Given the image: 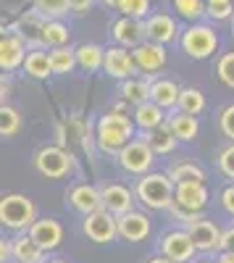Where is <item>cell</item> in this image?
<instances>
[{
  "label": "cell",
  "instance_id": "cell-46",
  "mask_svg": "<svg viewBox=\"0 0 234 263\" xmlns=\"http://www.w3.org/2000/svg\"><path fill=\"white\" fill-rule=\"evenodd\" d=\"M219 263H234V253H224V255L219 258Z\"/></svg>",
  "mask_w": 234,
  "mask_h": 263
},
{
  "label": "cell",
  "instance_id": "cell-20",
  "mask_svg": "<svg viewBox=\"0 0 234 263\" xmlns=\"http://www.w3.org/2000/svg\"><path fill=\"white\" fill-rule=\"evenodd\" d=\"M100 192H103V208L111 211L113 216L132 211V192L124 184H105Z\"/></svg>",
  "mask_w": 234,
  "mask_h": 263
},
{
  "label": "cell",
  "instance_id": "cell-4",
  "mask_svg": "<svg viewBox=\"0 0 234 263\" xmlns=\"http://www.w3.org/2000/svg\"><path fill=\"white\" fill-rule=\"evenodd\" d=\"M34 216V203L27 195H6L0 200V221L8 229H29L37 221Z\"/></svg>",
  "mask_w": 234,
  "mask_h": 263
},
{
  "label": "cell",
  "instance_id": "cell-21",
  "mask_svg": "<svg viewBox=\"0 0 234 263\" xmlns=\"http://www.w3.org/2000/svg\"><path fill=\"white\" fill-rule=\"evenodd\" d=\"M177 135H174V129L171 126H153V129H147V135H145V142L153 147V153H161V156H166V153H171L174 145H177Z\"/></svg>",
  "mask_w": 234,
  "mask_h": 263
},
{
  "label": "cell",
  "instance_id": "cell-8",
  "mask_svg": "<svg viewBox=\"0 0 234 263\" xmlns=\"http://www.w3.org/2000/svg\"><path fill=\"white\" fill-rule=\"evenodd\" d=\"M153 147L142 142V140H132V142H126L121 150H119V163L124 171H129V174H145L147 168L153 166Z\"/></svg>",
  "mask_w": 234,
  "mask_h": 263
},
{
  "label": "cell",
  "instance_id": "cell-35",
  "mask_svg": "<svg viewBox=\"0 0 234 263\" xmlns=\"http://www.w3.org/2000/svg\"><path fill=\"white\" fill-rule=\"evenodd\" d=\"M171 179L174 182H205V174L195 163H182L171 168Z\"/></svg>",
  "mask_w": 234,
  "mask_h": 263
},
{
  "label": "cell",
  "instance_id": "cell-41",
  "mask_svg": "<svg viewBox=\"0 0 234 263\" xmlns=\"http://www.w3.org/2000/svg\"><path fill=\"white\" fill-rule=\"evenodd\" d=\"M221 205H224V208L234 216V184H229V187L221 192Z\"/></svg>",
  "mask_w": 234,
  "mask_h": 263
},
{
  "label": "cell",
  "instance_id": "cell-24",
  "mask_svg": "<svg viewBox=\"0 0 234 263\" xmlns=\"http://www.w3.org/2000/svg\"><path fill=\"white\" fill-rule=\"evenodd\" d=\"M134 124L140 129H153V126H161L163 124V108L153 100H147L142 105H134Z\"/></svg>",
  "mask_w": 234,
  "mask_h": 263
},
{
  "label": "cell",
  "instance_id": "cell-47",
  "mask_svg": "<svg viewBox=\"0 0 234 263\" xmlns=\"http://www.w3.org/2000/svg\"><path fill=\"white\" fill-rule=\"evenodd\" d=\"M105 6H111V8H119V0H103Z\"/></svg>",
  "mask_w": 234,
  "mask_h": 263
},
{
  "label": "cell",
  "instance_id": "cell-14",
  "mask_svg": "<svg viewBox=\"0 0 234 263\" xmlns=\"http://www.w3.org/2000/svg\"><path fill=\"white\" fill-rule=\"evenodd\" d=\"M132 55H134V63L137 69L142 71H161L166 66V50L163 45H158V42H140L137 48H132Z\"/></svg>",
  "mask_w": 234,
  "mask_h": 263
},
{
  "label": "cell",
  "instance_id": "cell-34",
  "mask_svg": "<svg viewBox=\"0 0 234 263\" xmlns=\"http://www.w3.org/2000/svg\"><path fill=\"white\" fill-rule=\"evenodd\" d=\"M18 129H21V116L13 111V108H0V135L3 137H13L18 135Z\"/></svg>",
  "mask_w": 234,
  "mask_h": 263
},
{
  "label": "cell",
  "instance_id": "cell-6",
  "mask_svg": "<svg viewBox=\"0 0 234 263\" xmlns=\"http://www.w3.org/2000/svg\"><path fill=\"white\" fill-rule=\"evenodd\" d=\"M34 166L42 177L48 179H63L74 166L71 153H66L63 147H42L34 156Z\"/></svg>",
  "mask_w": 234,
  "mask_h": 263
},
{
  "label": "cell",
  "instance_id": "cell-31",
  "mask_svg": "<svg viewBox=\"0 0 234 263\" xmlns=\"http://www.w3.org/2000/svg\"><path fill=\"white\" fill-rule=\"evenodd\" d=\"M50 63L55 74H69L76 66V50H69L66 45L63 48H53L50 50Z\"/></svg>",
  "mask_w": 234,
  "mask_h": 263
},
{
  "label": "cell",
  "instance_id": "cell-5",
  "mask_svg": "<svg viewBox=\"0 0 234 263\" xmlns=\"http://www.w3.org/2000/svg\"><path fill=\"white\" fill-rule=\"evenodd\" d=\"M219 48V37L210 27H203V24H192L189 29H184L182 34V50L195 58V61H203L208 58L210 53H216Z\"/></svg>",
  "mask_w": 234,
  "mask_h": 263
},
{
  "label": "cell",
  "instance_id": "cell-39",
  "mask_svg": "<svg viewBox=\"0 0 234 263\" xmlns=\"http://www.w3.org/2000/svg\"><path fill=\"white\" fill-rule=\"evenodd\" d=\"M219 168L226 174L229 179H234V145H229L226 150H221V156H219Z\"/></svg>",
  "mask_w": 234,
  "mask_h": 263
},
{
  "label": "cell",
  "instance_id": "cell-32",
  "mask_svg": "<svg viewBox=\"0 0 234 263\" xmlns=\"http://www.w3.org/2000/svg\"><path fill=\"white\" fill-rule=\"evenodd\" d=\"M179 111H184V114H192V116H198L203 108H205V98H203V92L200 90H195V87H187V90H182V95H179Z\"/></svg>",
  "mask_w": 234,
  "mask_h": 263
},
{
  "label": "cell",
  "instance_id": "cell-27",
  "mask_svg": "<svg viewBox=\"0 0 234 263\" xmlns=\"http://www.w3.org/2000/svg\"><path fill=\"white\" fill-rule=\"evenodd\" d=\"M69 42V29L61 24V18H48L45 32H42V45L45 48H63Z\"/></svg>",
  "mask_w": 234,
  "mask_h": 263
},
{
  "label": "cell",
  "instance_id": "cell-45",
  "mask_svg": "<svg viewBox=\"0 0 234 263\" xmlns=\"http://www.w3.org/2000/svg\"><path fill=\"white\" fill-rule=\"evenodd\" d=\"M147 263H177V260H171V258H166V255H161V258H150Z\"/></svg>",
  "mask_w": 234,
  "mask_h": 263
},
{
  "label": "cell",
  "instance_id": "cell-3",
  "mask_svg": "<svg viewBox=\"0 0 234 263\" xmlns=\"http://www.w3.org/2000/svg\"><path fill=\"white\" fill-rule=\"evenodd\" d=\"M205 205H208L205 182H177L174 205H171V211L177 216H182L184 221H189V218H195Z\"/></svg>",
  "mask_w": 234,
  "mask_h": 263
},
{
  "label": "cell",
  "instance_id": "cell-49",
  "mask_svg": "<svg viewBox=\"0 0 234 263\" xmlns=\"http://www.w3.org/2000/svg\"><path fill=\"white\" fill-rule=\"evenodd\" d=\"M203 263H208V260H203Z\"/></svg>",
  "mask_w": 234,
  "mask_h": 263
},
{
  "label": "cell",
  "instance_id": "cell-25",
  "mask_svg": "<svg viewBox=\"0 0 234 263\" xmlns=\"http://www.w3.org/2000/svg\"><path fill=\"white\" fill-rule=\"evenodd\" d=\"M24 69H27V74L34 77V79H48L50 74H55V71H53V63H50V53H42V50H32V53L27 55Z\"/></svg>",
  "mask_w": 234,
  "mask_h": 263
},
{
  "label": "cell",
  "instance_id": "cell-2",
  "mask_svg": "<svg viewBox=\"0 0 234 263\" xmlns=\"http://www.w3.org/2000/svg\"><path fill=\"white\" fill-rule=\"evenodd\" d=\"M174 184L163 174H147L137 182V197L153 211H163L174 205Z\"/></svg>",
  "mask_w": 234,
  "mask_h": 263
},
{
  "label": "cell",
  "instance_id": "cell-17",
  "mask_svg": "<svg viewBox=\"0 0 234 263\" xmlns=\"http://www.w3.org/2000/svg\"><path fill=\"white\" fill-rule=\"evenodd\" d=\"M69 203H71L74 211H79V213L87 216V213H95V211L103 208V192L95 190V187H90V184H79V187L71 190Z\"/></svg>",
  "mask_w": 234,
  "mask_h": 263
},
{
  "label": "cell",
  "instance_id": "cell-22",
  "mask_svg": "<svg viewBox=\"0 0 234 263\" xmlns=\"http://www.w3.org/2000/svg\"><path fill=\"white\" fill-rule=\"evenodd\" d=\"M179 95H182V90L171 79H155L150 84V100L158 103L161 108H174L179 103Z\"/></svg>",
  "mask_w": 234,
  "mask_h": 263
},
{
  "label": "cell",
  "instance_id": "cell-9",
  "mask_svg": "<svg viewBox=\"0 0 234 263\" xmlns=\"http://www.w3.org/2000/svg\"><path fill=\"white\" fill-rule=\"evenodd\" d=\"M27 61V42L16 32H6L0 40V66L3 71H13Z\"/></svg>",
  "mask_w": 234,
  "mask_h": 263
},
{
  "label": "cell",
  "instance_id": "cell-40",
  "mask_svg": "<svg viewBox=\"0 0 234 263\" xmlns=\"http://www.w3.org/2000/svg\"><path fill=\"white\" fill-rule=\"evenodd\" d=\"M219 124H221V132L229 137V140H234V105H229V108H224L221 111V119H219Z\"/></svg>",
  "mask_w": 234,
  "mask_h": 263
},
{
  "label": "cell",
  "instance_id": "cell-1",
  "mask_svg": "<svg viewBox=\"0 0 234 263\" xmlns=\"http://www.w3.org/2000/svg\"><path fill=\"white\" fill-rule=\"evenodd\" d=\"M126 142H132V119L116 108L98 121V145L105 153H119Z\"/></svg>",
  "mask_w": 234,
  "mask_h": 263
},
{
  "label": "cell",
  "instance_id": "cell-15",
  "mask_svg": "<svg viewBox=\"0 0 234 263\" xmlns=\"http://www.w3.org/2000/svg\"><path fill=\"white\" fill-rule=\"evenodd\" d=\"M113 37L124 48H137L145 40V21L134 16H121L113 24Z\"/></svg>",
  "mask_w": 234,
  "mask_h": 263
},
{
  "label": "cell",
  "instance_id": "cell-13",
  "mask_svg": "<svg viewBox=\"0 0 234 263\" xmlns=\"http://www.w3.org/2000/svg\"><path fill=\"white\" fill-rule=\"evenodd\" d=\"M119 234L126 242H142V239L150 234V221H147L145 213L126 211V213L119 216Z\"/></svg>",
  "mask_w": 234,
  "mask_h": 263
},
{
  "label": "cell",
  "instance_id": "cell-18",
  "mask_svg": "<svg viewBox=\"0 0 234 263\" xmlns=\"http://www.w3.org/2000/svg\"><path fill=\"white\" fill-rule=\"evenodd\" d=\"M45 24H48V18L42 13H37V11H32V13L18 18V24L13 27V32L24 37L27 45H42V32H45Z\"/></svg>",
  "mask_w": 234,
  "mask_h": 263
},
{
  "label": "cell",
  "instance_id": "cell-38",
  "mask_svg": "<svg viewBox=\"0 0 234 263\" xmlns=\"http://www.w3.org/2000/svg\"><path fill=\"white\" fill-rule=\"evenodd\" d=\"M234 13L231 0H208V16L216 18V21H226Z\"/></svg>",
  "mask_w": 234,
  "mask_h": 263
},
{
  "label": "cell",
  "instance_id": "cell-29",
  "mask_svg": "<svg viewBox=\"0 0 234 263\" xmlns=\"http://www.w3.org/2000/svg\"><path fill=\"white\" fill-rule=\"evenodd\" d=\"M121 95L126 103H132V105H142L150 100V84H145V82H137V79H126L121 84Z\"/></svg>",
  "mask_w": 234,
  "mask_h": 263
},
{
  "label": "cell",
  "instance_id": "cell-26",
  "mask_svg": "<svg viewBox=\"0 0 234 263\" xmlns=\"http://www.w3.org/2000/svg\"><path fill=\"white\" fill-rule=\"evenodd\" d=\"M168 126H171V129H174V135H177L179 140H184V142L195 140V137H198V132H200L198 119H195L192 114H184V111H182L179 116H171Z\"/></svg>",
  "mask_w": 234,
  "mask_h": 263
},
{
  "label": "cell",
  "instance_id": "cell-7",
  "mask_svg": "<svg viewBox=\"0 0 234 263\" xmlns=\"http://www.w3.org/2000/svg\"><path fill=\"white\" fill-rule=\"evenodd\" d=\"M84 234L98 245L113 242V237L119 234V218H113V213L105 208L87 213V218H84Z\"/></svg>",
  "mask_w": 234,
  "mask_h": 263
},
{
  "label": "cell",
  "instance_id": "cell-30",
  "mask_svg": "<svg viewBox=\"0 0 234 263\" xmlns=\"http://www.w3.org/2000/svg\"><path fill=\"white\" fill-rule=\"evenodd\" d=\"M174 11H177V16L195 24L198 18H203L208 13V0H174Z\"/></svg>",
  "mask_w": 234,
  "mask_h": 263
},
{
  "label": "cell",
  "instance_id": "cell-42",
  "mask_svg": "<svg viewBox=\"0 0 234 263\" xmlns=\"http://www.w3.org/2000/svg\"><path fill=\"white\" fill-rule=\"evenodd\" d=\"M219 250L221 253H234V229H229V232L221 234V248Z\"/></svg>",
  "mask_w": 234,
  "mask_h": 263
},
{
  "label": "cell",
  "instance_id": "cell-33",
  "mask_svg": "<svg viewBox=\"0 0 234 263\" xmlns=\"http://www.w3.org/2000/svg\"><path fill=\"white\" fill-rule=\"evenodd\" d=\"M34 11L45 18H61L71 11L69 0H34Z\"/></svg>",
  "mask_w": 234,
  "mask_h": 263
},
{
  "label": "cell",
  "instance_id": "cell-44",
  "mask_svg": "<svg viewBox=\"0 0 234 263\" xmlns=\"http://www.w3.org/2000/svg\"><path fill=\"white\" fill-rule=\"evenodd\" d=\"M13 253V245H8V242H3V245H0V258H3V263L8 260V255Z\"/></svg>",
  "mask_w": 234,
  "mask_h": 263
},
{
  "label": "cell",
  "instance_id": "cell-28",
  "mask_svg": "<svg viewBox=\"0 0 234 263\" xmlns=\"http://www.w3.org/2000/svg\"><path fill=\"white\" fill-rule=\"evenodd\" d=\"M76 63L84 71H95L105 63V50L100 45H82L76 48Z\"/></svg>",
  "mask_w": 234,
  "mask_h": 263
},
{
  "label": "cell",
  "instance_id": "cell-19",
  "mask_svg": "<svg viewBox=\"0 0 234 263\" xmlns=\"http://www.w3.org/2000/svg\"><path fill=\"white\" fill-rule=\"evenodd\" d=\"M29 234L42 245V250L58 248L61 239H63V229H61V224L55 221V218H42V221H34L29 227Z\"/></svg>",
  "mask_w": 234,
  "mask_h": 263
},
{
  "label": "cell",
  "instance_id": "cell-23",
  "mask_svg": "<svg viewBox=\"0 0 234 263\" xmlns=\"http://www.w3.org/2000/svg\"><path fill=\"white\" fill-rule=\"evenodd\" d=\"M42 253H45V250H42V245L37 242L32 234L13 239V255H16L18 263H40Z\"/></svg>",
  "mask_w": 234,
  "mask_h": 263
},
{
  "label": "cell",
  "instance_id": "cell-12",
  "mask_svg": "<svg viewBox=\"0 0 234 263\" xmlns=\"http://www.w3.org/2000/svg\"><path fill=\"white\" fill-rule=\"evenodd\" d=\"M179 34L177 24L171 16L166 13H153L145 18V37L150 42H158V45H168V42H174Z\"/></svg>",
  "mask_w": 234,
  "mask_h": 263
},
{
  "label": "cell",
  "instance_id": "cell-36",
  "mask_svg": "<svg viewBox=\"0 0 234 263\" xmlns=\"http://www.w3.org/2000/svg\"><path fill=\"white\" fill-rule=\"evenodd\" d=\"M119 11H121L124 16L147 18V11H150V0H119Z\"/></svg>",
  "mask_w": 234,
  "mask_h": 263
},
{
  "label": "cell",
  "instance_id": "cell-37",
  "mask_svg": "<svg viewBox=\"0 0 234 263\" xmlns=\"http://www.w3.org/2000/svg\"><path fill=\"white\" fill-rule=\"evenodd\" d=\"M216 74H219V79H221L226 87H231V90H234V53L221 55V61H219V66H216Z\"/></svg>",
  "mask_w": 234,
  "mask_h": 263
},
{
  "label": "cell",
  "instance_id": "cell-10",
  "mask_svg": "<svg viewBox=\"0 0 234 263\" xmlns=\"http://www.w3.org/2000/svg\"><path fill=\"white\" fill-rule=\"evenodd\" d=\"M195 242H192V237H189V232H168L163 239H161V253L166 258H171L177 263H187L189 258H192L195 253Z\"/></svg>",
  "mask_w": 234,
  "mask_h": 263
},
{
  "label": "cell",
  "instance_id": "cell-43",
  "mask_svg": "<svg viewBox=\"0 0 234 263\" xmlns=\"http://www.w3.org/2000/svg\"><path fill=\"white\" fill-rule=\"evenodd\" d=\"M95 3V0H69V6L74 13H84V11H90V6Z\"/></svg>",
  "mask_w": 234,
  "mask_h": 263
},
{
  "label": "cell",
  "instance_id": "cell-11",
  "mask_svg": "<svg viewBox=\"0 0 234 263\" xmlns=\"http://www.w3.org/2000/svg\"><path fill=\"white\" fill-rule=\"evenodd\" d=\"M187 224V232H189V237H192V242H195V248L198 250H216V248H221V232L210 224V221H205V218H189V221H184Z\"/></svg>",
  "mask_w": 234,
  "mask_h": 263
},
{
  "label": "cell",
  "instance_id": "cell-16",
  "mask_svg": "<svg viewBox=\"0 0 234 263\" xmlns=\"http://www.w3.org/2000/svg\"><path fill=\"white\" fill-rule=\"evenodd\" d=\"M103 69H105V74H111V77H116V79H126V77L134 74L137 63H134V55L126 53L124 45H121V48H108V50H105Z\"/></svg>",
  "mask_w": 234,
  "mask_h": 263
},
{
  "label": "cell",
  "instance_id": "cell-48",
  "mask_svg": "<svg viewBox=\"0 0 234 263\" xmlns=\"http://www.w3.org/2000/svg\"><path fill=\"white\" fill-rule=\"evenodd\" d=\"M50 263H66V260H50Z\"/></svg>",
  "mask_w": 234,
  "mask_h": 263
}]
</instances>
